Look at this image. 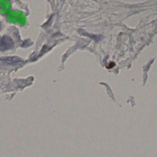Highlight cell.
Masks as SVG:
<instances>
[{"instance_id":"7a4b0ae2","label":"cell","mask_w":157,"mask_h":157,"mask_svg":"<svg viewBox=\"0 0 157 157\" xmlns=\"http://www.w3.org/2000/svg\"><path fill=\"white\" fill-rule=\"evenodd\" d=\"M0 61L10 65L19 64L22 62V59L17 56L1 57L0 58Z\"/></svg>"},{"instance_id":"6da1fadb","label":"cell","mask_w":157,"mask_h":157,"mask_svg":"<svg viewBox=\"0 0 157 157\" xmlns=\"http://www.w3.org/2000/svg\"><path fill=\"white\" fill-rule=\"evenodd\" d=\"M14 45L13 39L8 36L5 35L0 40V50L6 51L12 49L14 47Z\"/></svg>"},{"instance_id":"3957f363","label":"cell","mask_w":157,"mask_h":157,"mask_svg":"<svg viewBox=\"0 0 157 157\" xmlns=\"http://www.w3.org/2000/svg\"><path fill=\"white\" fill-rule=\"evenodd\" d=\"M1 23H0V29H1Z\"/></svg>"}]
</instances>
